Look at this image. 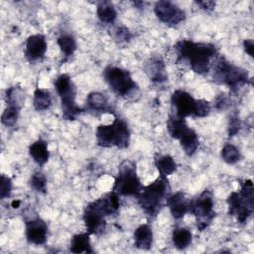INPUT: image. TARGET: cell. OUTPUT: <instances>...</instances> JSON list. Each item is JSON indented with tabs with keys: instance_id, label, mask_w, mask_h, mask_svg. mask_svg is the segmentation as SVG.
I'll return each instance as SVG.
<instances>
[{
	"instance_id": "obj_1",
	"label": "cell",
	"mask_w": 254,
	"mask_h": 254,
	"mask_svg": "<svg viewBox=\"0 0 254 254\" xmlns=\"http://www.w3.org/2000/svg\"><path fill=\"white\" fill-rule=\"evenodd\" d=\"M178 58L187 61L191 70L203 75L210 71L212 60L216 58L217 48L211 43L194 42L189 39L179 40L174 45Z\"/></svg>"
},
{
	"instance_id": "obj_2",
	"label": "cell",
	"mask_w": 254,
	"mask_h": 254,
	"mask_svg": "<svg viewBox=\"0 0 254 254\" xmlns=\"http://www.w3.org/2000/svg\"><path fill=\"white\" fill-rule=\"evenodd\" d=\"M171 194V187L167 177L159 176L147 186H144L138 195V203L150 217H155L167 203Z\"/></svg>"
},
{
	"instance_id": "obj_3",
	"label": "cell",
	"mask_w": 254,
	"mask_h": 254,
	"mask_svg": "<svg viewBox=\"0 0 254 254\" xmlns=\"http://www.w3.org/2000/svg\"><path fill=\"white\" fill-rule=\"evenodd\" d=\"M95 138L96 144L99 147L126 149L130 145L131 131L128 123L124 119L115 117L111 123L97 126Z\"/></svg>"
},
{
	"instance_id": "obj_4",
	"label": "cell",
	"mask_w": 254,
	"mask_h": 254,
	"mask_svg": "<svg viewBox=\"0 0 254 254\" xmlns=\"http://www.w3.org/2000/svg\"><path fill=\"white\" fill-rule=\"evenodd\" d=\"M228 214L234 216L238 223L244 224L253 213L254 209V188L249 179H245L240 184V190L232 191L227 199Z\"/></svg>"
},
{
	"instance_id": "obj_5",
	"label": "cell",
	"mask_w": 254,
	"mask_h": 254,
	"mask_svg": "<svg viewBox=\"0 0 254 254\" xmlns=\"http://www.w3.org/2000/svg\"><path fill=\"white\" fill-rule=\"evenodd\" d=\"M211 68L213 81L227 86L232 92H237L251 80L247 70L234 65L222 56L215 59Z\"/></svg>"
},
{
	"instance_id": "obj_6",
	"label": "cell",
	"mask_w": 254,
	"mask_h": 254,
	"mask_svg": "<svg viewBox=\"0 0 254 254\" xmlns=\"http://www.w3.org/2000/svg\"><path fill=\"white\" fill-rule=\"evenodd\" d=\"M173 114L178 117H205L210 113L211 104L205 99H195L183 89H176L171 95Z\"/></svg>"
},
{
	"instance_id": "obj_7",
	"label": "cell",
	"mask_w": 254,
	"mask_h": 254,
	"mask_svg": "<svg viewBox=\"0 0 254 254\" xmlns=\"http://www.w3.org/2000/svg\"><path fill=\"white\" fill-rule=\"evenodd\" d=\"M143 188L136 164L130 160H124L118 167V173L111 190L119 196L138 197Z\"/></svg>"
},
{
	"instance_id": "obj_8",
	"label": "cell",
	"mask_w": 254,
	"mask_h": 254,
	"mask_svg": "<svg viewBox=\"0 0 254 254\" xmlns=\"http://www.w3.org/2000/svg\"><path fill=\"white\" fill-rule=\"evenodd\" d=\"M54 86L61 101L63 118L75 120L83 109L76 103V86L71 77L66 73L60 74L55 78Z\"/></svg>"
},
{
	"instance_id": "obj_9",
	"label": "cell",
	"mask_w": 254,
	"mask_h": 254,
	"mask_svg": "<svg viewBox=\"0 0 254 254\" xmlns=\"http://www.w3.org/2000/svg\"><path fill=\"white\" fill-rule=\"evenodd\" d=\"M109 88L117 96L128 97L138 90V84L129 70L115 65H108L102 72Z\"/></svg>"
},
{
	"instance_id": "obj_10",
	"label": "cell",
	"mask_w": 254,
	"mask_h": 254,
	"mask_svg": "<svg viewBox=\"0 0 254 254\" xmlns=\"http://www.w3.org/2000/svg\"><path fill=\"white\" fill-rule=\"evenodd\" d=\"M190 213L195 217L196 226L200 231L209 226L215 217L213 195L209 190H204L198 196L190 199Z\"/></svg>"
},
{
	"instance_id": "obj_11",
	"label": "cell",
	"mask_w": 254,
	"mask_h": 254,
	"mask_svg": "<svg viewBox=\"0 0 254 254\" xmlns=\"http://www.w3.org/2000/svg\"><path fill=\"white\" fill-rule=\"evenodd\" d=\"M154 12L164 24L175 27L186 20V12L171 1H158L155 3Z\"/></svg>"
},
{
	"instance_id": "obj_12",
	"label": "cell",
	"mask_w": 254,
	"mask_h": 254,
	"mask_svg": "<svg viewBox=\"0 0 254 254\" xmlns=\"http://www.w3.org/2000/svg\"><path fill=\"white\" fill-rule=\"evenodd\" d=\"M106 214L103 212L96 200L89 202L84 210L82 219L89 234L99 235L105 229Z\"/></svg>"
},
{
	"instance_id": "obj_13",
	"label": "cell",
	"mask_w": 254,
	"mask_h": 254,
	"mask_svg": "<svg viewBox=\"0 0 254 254\" xmlns=\"http://www.w3.org/2000/svg\"><path fill=\"white\" fill-rule=\"evenodd\" d=\"M25 234L29 243L43 245L47 242L48 226L39 216L27 219L25 221Z\"/></svg>"
},
{
	"instance_id": "obj_14",
	"label": "cell",
	"mask_w": 254,
	"mask_h": 254,
	"mask_svg": "<svg viewBox=\"0 0 254 254\" xmlns=\"http://www.w3.org/2000/svg\"><path fill=\"white\" fill-rule=\"evenodd\" d=\"M143 69L153 83L162 84L168 80L166 64L161 55L151 56L145 62Z\"/></svg>"
},
{
	"instance_id": "obj_15",
	"label": "cell",
	"mask_w": 254,
	"mask_h": 254,
	"mask_svg": "<svg viewBox=\"0 0 254 254\" xmlns=\"http://www.w3.org/2000/svg\"><path fill=\"white\" fill-rule=\"evenodd\" d=\"M48 48L46 37L43 34L31 35L25 44V57L30 63L42 61Z\"/></svg>"
},
{
	"instance_id": "obj_16",
	"label": "cell",
	"mask_w": 254,
	"mask_h": 254,
	"mask_svg": "<svg viewBox=\"0 0 254 254\" xmlns=\"http://www.w3.org/2000/svg\"><path fill=\"white\" fill-rule=\"evenodd\" d=\"M85 110L97 114H104V113H113L114 108L108 98L101 92L92 91L90 92L85 101Z\"/></svg>"
},
{
	"instance_id": "obj_17",
	"label": "cell",
	"mask_w": 254,
	"mask_h": 254,
	"mask_svg": "<svg viewBox=\"0 0 254 254\" xmlns=\"http://www.w3.org/2000/svg\"><path fill=\"white\" fill-rule=\"evenodd\" d=\"M190 200L183 191H177L170 194L166 204L168 205L172 216L175 219H181L190 212Z\"/></svg>"
},
{
	"instance_id": "obj_18",
	"label": "cell",
	"mask_w": 254,
	"mask_h": 254,
	"mask_svg": "<svg viewBox=\"0 0 254 254\" xmlns=\"http://www.w3.org/2000/svg\"><path fill=\"white\" fill-rule=\"evenodd\" d=\"M29 154L37 165L43 167L49 161L50 158L48 143L41 138L36 140L29 147Z\"/></svg>"
},
{
	"instance_id": "obj_19",
	"label": "cell",
	"mask_w": 254,
	"mask_h": 254,
	"mask_svg": "<svg viewBox=\"0 0 254 254\" xmlns=\"http://www.w3.org/2000/svg\"><path fill=\"white\" fill-rule=\"evenodd\" d=\"M134 244L137 248L149 250L153 245L152 227L145 223L138 226L134 232Z\"/></svg>"
},
{
	"instance_id": "obj_20",
	"label": "cell",
	"mask_w": 254,
	"mask_h": 254,
	"mask_svg": "<svg viewBox=\"0 0 254 254\" xmlns=\"http://www.w3.org/2000/svg\"><path fill=\"white\" fill-rule=\"evenodd\" d=\"M190 129L188 126L186 119L182 117H178L175 114H170L167 119V130L169 135L175 139L180 140L181 137Z\"/></svg>"
},
{
	"instance_id": "obj_21",
	"label": "cell",
	"mask_w": 254,
	"mask_h": 254,
	"mask_svg": "<svg viewBox=\"0 0 254 254\" xmlns=\"http://www.w3.org/2000/svg\"><path fill=\"white\" fill-rule=\"evenodd\" d=\"M95 200L97 201V203L99 204L103 212L106 214V216L114 215L119 210V207H120L119 195L112 190H110L109 192L105 193L104 195L100 196Z\"/></svg>"
},
{
	"instance_id": "obj_22",
	"label": "cell",
	"mask_w": 254,
	"mask_h": 254,
	"mask_svg": "<svg viewBox=\"0 0 254 254\" xmlns=\"http://www.w3.org/2000/svg\"><path fill=\"white\" fill-rule=\"evenodd\" d=\"M180 145L185 152V154L189 157H191L195 154L199 147V139L197 133L190 128L179 140Z\"/></svg>"
},
{
	"instance_id": "obj_23",
	"label": "cell",
	"mask_w": 254,
	"mask_h": 254,
	"mask_svg": "<svg viewBox=\"0 0 254 254\" xmlns=\"http://www.w3.org/2000/svg\"><path fill=\"white\" fill-rule=\"evenodd\" d=\"M69 251L72 253H92L90 234L87 231L74 234L70 240Z\"/></svg>"
},
{
	"instance_id": "obj_24",
	"label": "cell",
	"mask_w": 254,
	"mask_h": 254,
	"mask_svg": "<svg viewBox=\"0 0 254 254\" xmlns=\"http://www.w3.org/2000/svg\"><path fill=\"white\" fill-rule=\"evenodd\" d=\"M96 15L101 23L113 24L117 18V11L109 1H101L96 6Z\"/></svg>"
},
{
	"instance_id": "obj_25",
	"label": "cell",
	"mask_w": 254,
	"mask_h": 254,
	"mask_svg": "<svg viewBox=\"0 0 254 254\" xmlns=\"http://www.w3.org/2000/svg\"><path fill=\"white\" fill-rule=\"evenodd\" d=\"M172 241L177 249L183 250L191 244L192 233L187 227H176L172 233Z\"/></svg>"
},
{
	"instance_id": "obj_26",
	"label": "cell",
	"mask_w": 254,
	"mask_h": 254,
	"mask_svg": "<svg viewBox=\"0 0 254 254\" xmlns=\"http://www.w3.org/2000/svg\"><path fill=\"white\" fill-rule=\"evenodd\" d=\"M155 166L161 176L168 177L177 170V164L174 158L166 154H157L155 156Z\"/></svg>"
},
{
	"instance_id": "obj_27",
	"label": "cell",
	"mask_w": 254,
	"mask_h": 254,
	"mask_svg": "<svg viewBox=\"0 0 254 254\" xmlns=\"http://www.w3.org/2000/svg\"><path fill=\"white\" fill-rule=\"evenodd\" d=\"M52 95L48 89L37 87L34 91L33 106L37 111H45L52 105Z\"/></svg>"
},
{
	"instance_id": "obj_28",
	"label": "cell",
	"mask_w": 254,
	"mask_h": 254,
	"mask_svg": "<svg viewBox=\"0 0 254 254\" xmlns=\"http://www.w3.org/2000/svg\"><path fill=\"white\" fill-rule=\"evenodd\" d=\"M57 44L63 55H64L65 59L71 57L77 49V43L75 38L72 35L66 33L61 34L57 38Z\"/></svg>"
},
{
	"instance_id": "obj_29",
	"label": "cell",
	"mask_w": 254,
	"mask_h": 254,
	"mask_svg": "<svg viewBox=\"0 0 254 254\" xmlns=\"http://www.w3.org/2000/svg\"><path fill=\"white\" fill-rule=\"evenodd\" d=\"M5 100L7 105L17 106L22 108L25 102V95L23 89L19 85H13L10 86L6 90L5 94Z\"/></svg>"
},
{
	"instance_id": "obj_30",
	"label": "cell",
	"mask_w": 254,
	"mask_h": 254,
	"mask_svg": "<svg viewBox=\"0 0 254 254\" xmlns=\"http://www.w3.org/2000/svg\"><path fill=\"white\" fill-rule=\"evenodd\" d=\"M220 156L222 160L228 165H234L241 159V153L239 149L230 143H226L222 147Z\"/></svg>"
},
{
	"instance_id": "obj_31",
	"label": "cell",
	"mask_w": 254,
	"mask_h": 254,
	"mask_svg": "<svg viewBox=\"0 0 254 254\" xmlns=\"http://www.w3.org/2000/svg\"><path fill=\"white\" fill-rule=\"evenodd\" d=\"M22 108L17 107V106H12V105H7V107L5 108V110L2 113L1 116V122L3 125H5L6 127H13L16 125L18 119H19V115H20V111Z\"/></svg>"
},
{
	"instance_id": "obj_32",
	"label": "cell",
	"mask_w": 254,
	"mask_h": 254,
	"mask_svg": "<svg viewBox=\"0 0 254 254\" xmlns=\"http://www.w3.org/2000/svg\"><path fill=\"white\" fill-rule=\"evenodd\" d=\"M29 184L35 191L42 194H45L47 192V177L44 173L40 171L35 172L31 176Z\"/></svg>"
},
{
	"instance_id": "obj_33",
	"label": "cell",
	"mask_w": 254,
	"mask_h": 254,
	"mask_svg": "<svg viewBox=\"0 0 254 254\" xmlns=\"http://www.w3.org/2000/svg\"><path fill=\"white\" fill-rule=\"evenodd\" d=\"M133 38L131 31L125 26H118L113 30V39L118 44H127Z\"/></svg>"
},
{
	"instance_id": "obj_34",
	"label": "cell",
	"mask_w": 254,
	"mask_h": 254,
	"mask_svg": "<svg viewBox=\"0 0 254 254\" xmlns=\"http://www.w3.org/2000/svg\"><path fill=\"white\" fill-rule=\"evenodd\" d=\"M13 190V183L10 177L2 174L0 178V198L6 199L10 197Z\"/></svg>"
},
{
	"instance_id": "obj_35",
	"label": "cell",
	"mask_w": 254,
	"mask_h": 254,
	"mask_svg": "<svg viewBox=\"0 0 254 254\" xmlns=\"http://www.w3.org/2000/svg\"><path fill=\"white\" fill-rule=\"evenodd\" d=\"M241 128L240 119L237 116H231L228 121V136L233 137L235 136Z\"/></svg>"
},
{
	"instance_id": "obj_36",
	"label": "cell",
	"mask_w": 254,
	"mask_h": 254,
	"mask_svg": "<svg viewBox=\"0 0 254 254\" xmlns=\"http://www.w3.org/2000/svg\"><path fill=\"white\" fill-rule=\"evenodd\" d=\"M229 103H230L229 97L224 93L219 94L215 99V107L219 110L227 108L229 106Z\"/></svg>"
},
{
	"instance_id": "obj_37",
	"label": "cell",
	"mask_w": 254,
	"mask_h": 254,
	"mask_svg": "<svg viewBox=\"0 0 254 254\" xmlns=\"http://www.w3.org/2000/svg\"><path fill=\"white\" fill-rule=\"evenodd\" d=\"M201 10L205 11V12H211L214 10L216 3L214 1H210V0H206V1H195L194 2Z\"/></svg>"
},
{
	"instance_id": "obj_38",
	"label": "cell",
	"mask_w": 254,
	"mask_h": 254,
	"mask_svg": "<svg viewBox=\"0 0 254 254\" xmlns=\"http://www.w3.org/2000/svg\"><path fill=\"white\" fill-rule=\"evenodd\" d=\"M243 48L247 55L253 57V50H254V42L252 39H245L243 41Z\"/></svg>"
},
{
	"instance_id": "obj_39",
	"label": "cell",
	"mask_w": 254,
	"mask_h": 254,
	"mask_svg": "<svg viewBox=\"0 0 254 254\" xmlns=\"http://www.w3.org/2000/svg\"><path fill=\"white\" fill-rule=\"evenodd\" d=\"M133 4H134V6L138 7L139 9L143 8V6H144V2H142V1H135V2H133Z\"/></svg>"
},
{
	"instance_id": "obj_40",
	"label": "cell",
	"mask_w": 254,
	"mask_h": 254,
	"mask_svg": "<svg viewBox=\"0 0 254 254\" xmlns=\"http://www.w3.org/2000/svg\"><path fill=\"white\" fill-rule=\"evenodd\" d=\"M21 204V201L20 200H13L12 201V203H11V205L14 207V208H17V207H19V205Z\"/></svg>"
}]
</instances>
